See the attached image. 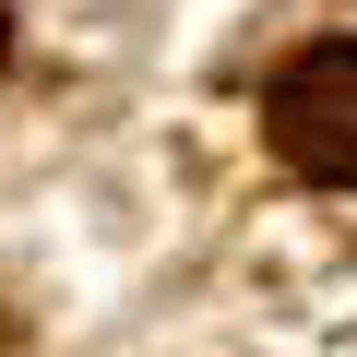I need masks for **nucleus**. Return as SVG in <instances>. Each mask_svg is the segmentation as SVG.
<instances>
[{"mask_svg":"<svg viewBox=\"0 0 357 357\" xmlns=\"http://www.w3.org/2000/svg\"><path fill=\"white\" fill-rule=\"evenodd\" d=\"M262 143L321 178V191H357V36L333 48H298L274 84H262Z\"/></svg>","mask_w":357,"mask_h":357,"instance_id":"1","label":"nucleus"},{"mask_svg":"<svg viewBox=\"0 0 357 357\" xmlns=\"http://www.w3.org/2000/svg\"><path fill=\"white\" fill-rule=\"evenodd\" d=\"M0 48H13V13H0Z\"/></svg>","mask_w":357,"mask_h":357,"instance_id":"2","label":"nucleus"}]
</instances>
